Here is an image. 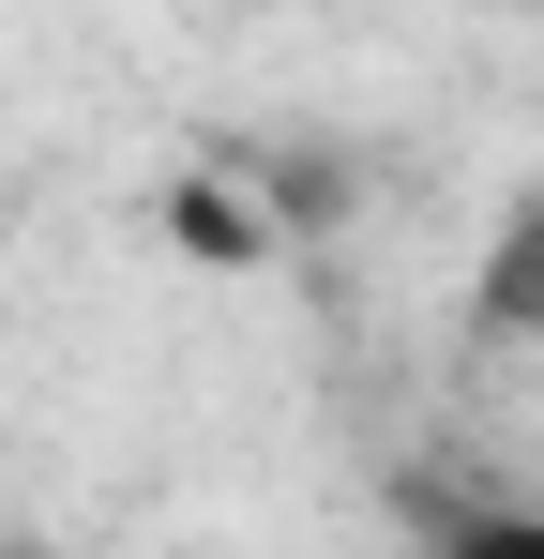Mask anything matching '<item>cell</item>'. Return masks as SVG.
I'll return each instance as SVG.
<instances>
[{"mask_svg":"<svg viewBox=\"0 0 544 559\" xmlns=\"http://www.w3.org/2000/svg\"><path fill=\"white\" fill-rule=\"evenodd\" d=\"M424 559H544V499H424Z\"/></svg>","mask_w":544,"mask_h":559,"instance_id":"cell-1","label":"cell"},{"mask_svg":"<svg viewBox=\"0 0 544 559\" xmlns=\"http://www.w3.org/2000/svg\"><path fill=\"white\" fill-rule=\"evenodd\" d=\"M484 318H499L515 348H544V212L499 242V258H484Z\"/></svg>","mask_w":544,"mask_h":559,"instance_id":"cell-2","label":"cell"},{"mask_svg":"<svg viewBox=\"0 0 544 559\" xmlns=\"http://www.w3.org/2000/svg\"><path fill=\"white\" fill-rule=\"evenodd\" d=\"M0 559H61V545H31V530H0Z\"/></svg>","mask_w":544,"mask_h":559,"instance_id":"cell-3","label":"cell"}]
</instances>
